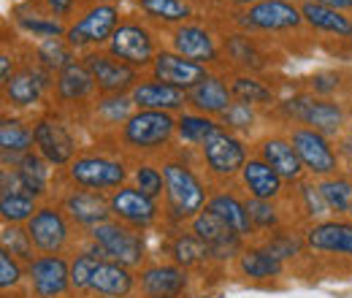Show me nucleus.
I'll use <instances>...</instances> for the list:
<instances>
[{
  "mask_svg": "<svg viewBox=\"0 0 352 298\" xmlns=\"http://www.w3.org/2000/svg\"><path fill=\"white\" fill-rule=\"evenodd\" d=\"M163 176H166V193H163V228H184L192 217L206 209L212 184L204 176L198 152L176 147L163 160Z\"/></svg>",
  "mask_w": 352,
  "mask_h": 298,
  "instance_id": "obj_1",
  "label": "nucleus"
},
{
  "mask_svg": "<svg viewBox=\"0 0 352 298\" xmlns=\"http://www.w3.org/2000/svg\"><path fill=\"white\" fill-rule=\"evenodd\" d=\"M57 179L71 187L111 195L114 190H120L122 184L131 182V160L120 152V147L114 141H111V147H103V141L98 138V144L85 147L71 160L68 169L57 171Z\"/></svg>",
  "mask_w": 352,
  "mask_h": 298,
  "instance_id": "obj_2",
  "label": "nucleus"
},
{
  "mask_svg": "<svg viewBox=\"0 0 352 298\" xmlns=\"http://www.w3.org/2000/svg\"><path fill=\"white\" fill-rule=\"evenodd\" d=\"M111 141L128 160H163L176 149V114L135 109Z\"/></svg>",
  "mask_w": 352,
  "mask_h": 298,
  "instance_id": "obj_3",
  "label": "nucleus"
},
{
  "mask_svg": "<svg viewBox=\"0 0 352 298\" xmlns=\"http://www.w3.org/2000/svg\"><path fill=\"white\" fill-rule=\"evenodd\" d=\"M271 117L276 123H282V128L287 125H304L311 128L328 138H339L350 130V114L347 106L339 98H320L309 89H298L296 95L279 100L271 111Z\"/></svg>",
  "mask_w": 352,
  "mask_h": 298,
  "instance_id": "obj_4",
  "label": "nucleus"
},
{
  "mask_svg": "<svg viewBox=\"0 0 352 298\" xmlns=\"http://www.w3.org/2000/svg\"><path fill=\"white\" fill-rule=\"evenodd\" d=\"M82 247H87L92 255L100 260H111L120 266H128L133 271H138L141 266L149 263V247H146V233L133 231L128 225L117 222V220H106L98 228H92L85 233Z\"/></svg>",
  "mask_w": 352,
  "mask_h": 298,
  "instance_id": "obj_5",
  "label": "nucleus"
},
{
  "mask_svg": "<svg viewBox=\"0 0 352 298\" xmlns=\"http://www.w3.org/2000/svg\"><path fill=\"white\" fill-rule=\"evenodd\" d=\"M125 19L122 6L117 0H89L87 6L68 22L65 43L76 54H87L95 49H106L114 30Z\"/></svg>",
  "mask_w": 352,
  "mask_h": 298,
  "instance_id": "obj_6",
  "label": "nucleus"
},
{
  "mask_svg": "<svg viewBox=\"0 0 352 298\" xmlns=\"http://www.w3.org/2000/svg\"><path fill=\"white\" fill-rule=\"evenodd\" d=\"M250 155L252 147L247 144V138L222 128L198 149V163L212 187H236Z\"/></svg>",
  "mask_w": 352,
  "mask_h": 298,
  "instance_id": "obj_7",
  "label": "nucleus"
},
{
  "mask_svg": "<svg viewBox=\"0 0 352 298\" xmlns=\"http://www.w3.org/2000/svg\"><path fill=\"white\" fill-rule=\"evenodd\" d=\"M163 46H166V41H163V33L157 28H152L138 14H125V19L114 30L111 41L106 43V52L114 54L117 60H122L125 65L146 74Z\"/></svg>",
  "mask_w": 352,
  "mask_h": 298,
  "instance_id": "obj_8",
  "label": "nucleus"
},
{
  "mask_svg": "<svg viewBox=\"0 0 352 298\" xmlns=\"http://www.w3.org/2000/svg\"><path fill=\"white\" fill-rule=\"evenodd\" d=\"M33 136H36V152L54 171L68 169L71 160L85 149L71 125V114H63L52 106L41 109L33 117Z\"/></svg>",
  "mask_w": 352,
  "mask_h": 298,
  "instance_id": "obj_9",
  "label": "nucleus"
},
{
  "mask_svg": "<svg viewBox=\"0 0 352 298\" xmlns=\"http://www.w3.org/2000/svg\"><path fill=\"white\" fill-rule=\"evenodd\" d=\"M233 28L247 30V33L261 36V39H268V41L274 36L279 41L285 36L304 33L307 22H304L301 6L296 0H261L252 8H247L241 14H233Z\"/></svg>",
  "mask_w": 352,
  "mask_h": 298,
  "instance_id": "obj_10",
  "label": "nucleus"
},
{
  "mask_svg": "<svg viewBox=\"0 0 352 298\" xmlns=\"http://www.w3.org/2000/svg\"><path fill=\"white\" fill-rule=\"evenodd\" d=\"M25 228H28L38 255H71L74 250H79V244L85 239L54 198L41 201Z\"/></svg>",
  "mask_w": 352,
  "mask_h": 298,
  "instance_id": "obj_11",
  "label": "nucleus"
},
{
  "mask_svg": "<svg viewBox=\"0 0 352 298\" xmlns=\"http://www.w3.org/2000/svg\"><path fill=\"white\" fill-rule=\"evenodd\" d=\"M3 87V103L6 111L11 109L14 114H30L38 106L49 109L52 103V87H54V74H49L41 68L30 52L22 54L19 68L14 71V76Z\"/></svg>",
  "mask_w": 352,
  "mask_h": 298,
  "instance_id": "obj_12",
  "label": "nucleus"
},
{
  "mask_svg": "<svg viewBox=\"0 0 352 298\" xmlns=\"http://www.w3.org/2000/svg\"><path fill=\"white\" fill-rule=\"evenodd\" d=\"M163 41L168 49L179 52L182 57L192 60V63H201L212 71H225V63H222V33H217L209 22L204 19H192V22H184L174 30L163 33Z\"/></svg>",
  "mask_w": 352,
  "mask_h": 298,
  "instance_id": "obj_13",
  "label": "nucleus"
},
{
  "mask_svg": "<svg viewBox=\"0 0 352 298\" xmlns=\"http://www.w3.org/2000/svg\"><path fill=\"white\" fill-rule=\"evenodd\" d=\"M285 133H287L290 144L296 147V152L307 169V176L320 182V179H328V176H336L344 171V163L339 158L333 138L311 128H304V125H287Z\"/></svg>",
  "mask_w": 352,
  "mask_h": 298,
  "instance_id": "obj_14",
  "label": "nucleus"
},
{
  "mask_svg": "<svg viewBox=\"0 0 352 298\" xmlns=\"http://www.w3.org/2000/svg\"><path fill=\"white\" fill-rule=\"evenodd\" d=\"M274 46L265 43L261 36H252L247 30H225L222 33V63L225 71H239V74H258L263 76L274 68L271 60Z\"/></svg>",
  "mask_w": 352,
  "mask_h": 298,
  "instance_id": "obj_15",
  "label": "nucleus"
},
{
  "mask_svg": "<svg viewBox=\"0 0 352 298\" xmlns=\"http://www.w3.org/2000/svg\"><path fill=\"white\" fill-rule=\"evenodd\" d=\"M109 212H111V220L141 233H149L163 225V204L149 198L138 187H133L131 182L109 195Z\"/></svg>",
  "mask_w": 352,
  "mask_h": 298,
  "instance_id": "obj_16",
  "label": "nucleus"
},
{
  "mask_svg": "<svg viewBox=\"0 0 352 298\" xmlns=\"http://www.w3.org/2000/svg\"><path fill=\"white\" fill-rule=\"evenodd\" d=\"M98 98L95 82L89 76L87 65L79 60H74L68 68H63L60 74H54V87H52V109L63 111V114H76L82 117L87 111V106Z\"/></svg>",
  "mask_w": 352,
  "mask_h": 298,
  "instance_id": "obj_17",
  "label": "nucleus"
},
{
  "mask_svg": "<svg viewBox=\"0 0 352 298\" xmlns=\"http://www.w3.org/2000/svg\"><path fill=\"white\" fill-rule=\"evenodd\" d=\"M192 274L171 260H149L135 271V298H187Z\"/></svg>",
  "mask_w": 352,
  "mask_h": 298,
  "instance_id": "obj_18",
  "label": "nucleus"
},
{
  "mask_svg": "<svg viewBox=\"0 0 352 298\" xmlns=\"http://www.w3.org/2000/svg\"><path fill=\"white\" fill-rule=\"evenodd\" d=\"M52 198L63 206V212L71 217V222L76 225V231L85 236L92 228H98L100 222L111 220L109 212V195L103 193H92V190H82V187H71L63 184L60 179L54 182V193Z\"/></svg>",
  "mask_w": 352,
  "mask_h": 298,
  "instance_id": "obj_19",
  "label": "nucleus"
},
{
  "mask_svg": "<svg viewBox=\"0 0 352 298\" xmlns=\"http://www.w3.org/2000/svg\"><path fill=\"white\" fill-rule=\"evenodd\" d=\"M28 298H71V257L36 255L30 260Z\"/></svg>",
  "mask_w": 352,
  "mask_h": 298,
  "instance_id": "obj_20",
  "label": "nucleus"
},
{
  "mask_svg": "<svg viewBox=\"0 0 352 298\" xmlns=\"http://www.w3.org/2000/svg\"><path fill=\"white\" fill-rule=\"evenodd\" d=\"M82 63L87 65L98 95H128L144 76L141 71L125 65L122 60H117L106 49H95V52L82 54Z\"/></svg>",
  "mask_w": 352,
  "mask_h": 298,
  "instance_id": "obj_21",
  "label": "nucleus"
},
{
  "mask_svg": "<svg viewBox=\"0 0 352 298\" xmlns=\"http://www.w3.org/2000/svg\"><path fill=\"white\" fill-rule=\"evenodd\" d=\"M252 152H255L261 160H265L290 187H296L298 182L307 179V169H304V163H301L296 147L290 144L285 128L265 130L258 141H252Z\"/></svg>",
  "mask_w": 352,
  "mask_h": 298,
  "instance_id": "obj_22",
  "label": "nucleus"
},
{
  "mask_svg": "<svg viewBox=\"0 0 352 298\" xmlns=\"http://www.w3.org/2000/svg\"><path fill=\"white\" fill-rule=\"evenodd\" d=\"M309 255L342 257L352 263V222L347 217H328L304 228Z\"/></svg>",
  "mask_w": 352,
  "mask_h": 298,
  "instance_id": "obj_23",
  "label": "nucleus"
},
{
  "mask_svg": "<svg viewBox=\"0 0 352 298\" xmlns=\"http://www.w3.org/2000/svg\"><path fill=\"white\" fill-rule=\"evenodd\" d=\"M187 228H190V231H192V233L212 250V257H214L217 266L233 263L236 255H239V253L244 250V244H247L236 231H230L220 217L212 214L209 209H204L198 217H192Z\"/></svg>",
  "mask_w": 352,
  "mask_h": 298,
  "instance_id": "obj_24",
  "label": "nucleus"
},
{
  "mask_svg": "<svg viewBox=\"0 0 352 298\" xmlns=\"http://www.w3.org/2000/svg\"><path fill=\"white\" fill-rule=\"evenodd\" d=\"M236 187H239L247 198H258V201H276V204H282V201H287V195H290V184H287L276 171L271 169L265 160H261L255 152L250 155L247 166L239 173Z\"/></svg>",
  "mask_w": 352,
  "mask_h": 298,
  "instance_id": "obj_25",
  "label": "nucleus"
},
{
  "mask_svg": "<svg viewBox=\"0 0 352 298\" xmlns=\"http://www.w3.org/2000/svg\"><path fill=\"white\" fill-rule=\"evenodd\" d=\"M206 209L212 214H217L222 222L230 231H236L244 242H255L258 239L255 225L250 220V209H247V195L239 187H212Z\"/></svg>",
  "mask_w": 352,
  "mask_h": 298,
  "instance_id": "obj_26",
  "label": "nucleus"
},
{
  "mask_svg": "<svg viewBox=\"0 0 352 298\" xmlns=\"http://www.w3.org/2000/svg\"><path fill=\"white\" fill-rule=\"evenodd\" d=\"M168 242H166V260H171L176 266H182L184 271H190L192 277L195 274H204L209 268H214V257L212 250L184 225V228H168ZM222 268V266H217Z\"/></svg>",
  "mask_w": 352,
  "mask_h": 298,
  "instance_id": "obj_27",
  "label": "nucleus"
},
{
  "mask_svg": "<svg viewBox=\"0 0 352 298\" xmlns=\"http://www.w3.org/2000/svg\"><path fill=\"white\" fill-rule=\"evenodd\" d=\"M233 271L244 282L271 285V282H276V279H282L287 274V266L274 253H268L261 242H247L244 250L233 260Z\"/></svg>",
  "mask_w": 352,
  "mask_h": 298,
  "instance_id": "obj_28",
  "label": "nucleus"
},
{
  "mask_svg": "<svg viewBox=\"0 0 352 298\" xmlns=\"http://www.w3.org/2000/svg\"><path fill=\"white\" fill-rule=\"evenodd\" d=\"M209 71H212V68H206V65H201V63H192V60L182 57L174 49L163 46L146 74H149L152 79H157V82H166V85L179 87V89L190 92L201 79L209 76Z\"/></svg>",
  "mask_w": 352,
  "mask_h": 298,
  "instance_id": "obj_29",
  "label": "nucleus"
},
{
  "mask_svg": "<svg viewBox=\"0 0 352 298\" xmlns=\"http://www.w3.org/2000/svg\"><path fill=\"white\" fill-rule=\"evenodd\" d=\"M133 111L135 106L131 100V92L128 95H98L87 106V111L82 114V120L98 133V138H114Z\"/></svg>",
  "mask_w": 352,
  "mask_h": 298,
  "instance_id": "obj_30",
  "label": "nucleus"
},
{
  "mask_svg": "<svg viewBox=\"0 0 352 298\" xmlns=\"http://www.w3.org/2000/svg\"><path fill=\"white\" fill-rule=\"evenodd\" d=\"M230 106H233V92L228 82V71H209L206 79H201L187 92V109L209 114L214 120H220Z\"/></svg>",
  "mask_w": 352,
  "mask_h": 298,
  "instance_id": "obj_31",
  "label": "nucleus"
},
{
  "mask_svg": "<svg viewBox=\"0 0 352 298\" xmlns=\"http://www.w3.org/2000/svg\"><path fill=\"white\" fill-rule=\"evenodd\" d=\"M131 100L135 109H146V111L179 114V111L187 109V92L184 89L166 85V82H157L149 74H144L141 82L131 89Z\"/></svg>",
  "mask_w": 352,
  "mask_h": 298,
  "instance_id": "obj_32",
  "label": "nucleus"
},
{
  "mask_svg": "<svg viewBox=\"0 0 352 298\" xmlns=\"http://www.w3.org/2000/svg\"><path fill=\"white\" fill-rule=\"evenodd\" d=\"M33 149H36L33 120L28 114L3 111V117H0V158H3V166H14L22 155H28Z\"/></svg>",
  "mask_w": 352,
  "mask_h": 298,
  "instance_id": "obj_33",
  "label": "nucleus"
},
{
  "mask_svg": "<svg viewBox=\"0 0 352 298\" xmlns=\"http://www.w3.org/2000/svg\"><path fill=\"white\" fill-rule=\"evenodd\" d=\"M76 298H135V271L111 260H100L89 288Z\"/></svg>",
  "mask_w": 352,
  "mask_h": 298,
  "instance_id": "obj_34",
  "label": "nucleus"
},
{
  "mask_svg": "<svg viewBox=\"0 0 352 298\" xmlns=\"http://www.w3.org/2000/svg\"><path fill=\"white\" fill-rule=\"evenodd\" d=\"M141 19H146L160 33H168L184 22L198 19L192 0H133Z\"/></svg>",
  "mask_w": 352,
  "mask_h": 298,
  "instance_id": "obj_35",
  "label": "nucleus"
},
{
  "mask_svg": "<svg viewBox=\"0 0 352 298\" xmlns=\"http://www.w3.org/2000/svg\"><path fill=\"white\" fill-rule=\"evenodd\" d=\"M287 212H290V220L296 225H311V222H320V220H328L331 212H328V204L320 193V184L317 179L307 176L304 182H298L296 187H290V195H287Z\"/></svg>",
  "mask_w": 352,
  "mask_h": 298,
  "instance_id": "obj_36",
  "label": "nucleus"
},
{
  "mask_svg": "<svg viewBox=\"0 0 352 298\" xmlns=\"http://www.w3.org/2000/svg\"><path fill=\"white\" fill-rule=\"evenodd\" d=\"M11 22L16 25V30L28 39H33V43L46 41V39H65V22L49 17L44 8H38L33 0L19 3L11 8Z\"/></svg>",
  "mask_w": 352,
  "mask_h": 298,
  "instance_id": "obj_37",
  "label": "nucleus"
},
{
  "mask_svg": "<svg viewBox=\"0 0 352 298\" xmlns=\"http://www.w3.org/2000/svg\"><path fill=\"white\" fill-rule=\"evenodd\" d=\"M11 169L16 171L19 184H22L25 193H30V195L38 198V201H49V198H52L54 182H57V171L52 169L36 149L28 152V155H22Z\"/></svg>",
  "mask_w": 352,
  "mask_h": 298,
  "instance_id": "obj_38",
  "label": "nucleus"
},
{
  "mask_svg": "<svg viewBox=\"0 0 352 298\" xmlns=\"http://www.w3.org/2000/svg\"><path fill=\"white\" fill-rule=\"evenodd\" d=\"M301 14H304V22L311 33L317 36H331L336 41H347L352 39V17L350 14H342L331 6H322L317 0H307L301 3Z\"/></svg>",
  "mask_w": 352,
  "mask_h": 298,
  "instance_id": "obj_39",
  "label": "nucleus"
},
{
  "mask_svg": "<svg viewBox=\"0 0 352 298\" xmlns=\"http://www.w3.org/2000/svg\"><path fill=\"white\" fill-rule=\"evenodd\" d=\"M228 82H230V92H233V100L239 103H250L261 111H274V106L279 103V95L274 85H268L265 76L258 74H239V71H228Z\"/></svg>",
  "mask_w": 352,
  "mask_h": 298,
  "instance_id": "obj_40",
  "label": "nucleus"
},
{
  "mask_svg": "<svg viewBox=\"0 0 352 298\" xmlns=\"http://www.w3.org/2000/svg\"><path fill=\"white\" fill-rule=\"evenodd\" d=\"M255 242H261L265 250L274 253L285 266H293V263H298V260H304V257L309 255L304 228L296 225V222H287V225H282V228L265 233V236L255 239Z\"/></svg>",
  "mask_w": 352,
  "mask_h": 298,
  "instance_id": "obj_41",
  "label": "nucleus"
},
{
  "mask_svg": "<svg viewBox=\"0 0 352 298\" xmlns=\"http://www.w3.org/2000/svg\"><path fill=\"white\" fill-rule=\"evenodd\" d=\"M220 130V120H214L209 114H201V111H192V109H184V111L176 114V147L198 152Z\"/></svg>",
  "mask_w": 352,
  "mask_h": 298,
  "instance_id": "obj_42",
  "label": "nucleus"
},
{
  "mask_svg": "<svg viewBox=\"0 0 352 298\" xmlns=\"http://www.w3.org/2000/svg\"><path fill=\"white\" fill-rule=\"evenodd\" d=\"M265 114H268V111H261V109H255V106H250V103L233 100V106L220 117V125L225 130H230V133H236V136H241V138H247V141H258V138H261V136H258V128H261ZM268 117H271V114H268Z\"/></svg>",
  "mask_w": 352,
  "mask_h": 298,
  "instance_id": "obj_43",
  "label": "nucleus"
},
{
  "mask_svg": "<svg viewBox=\"0 0 352 298\" xmlns=\"http://www.w3.org/2000/svg\"><path fill=\"white\" fill-rule=\"evenodd\" d=\"M28 52L33 54V60L46 68L49 74H60L63 68H68L74 60H79L82 54H76L65 39H46V41H38V43H30L28 46Z\"/></svg>",
  "mask_w": 352,
  "mask_h": 298,
  "instance_id": "obj_44",
  "label": "nucleus"
},
{
  "mask_svg": "<svg viewBox=\"0 0 352 298\" xmlns=\"http://www.w3.org/2000/svg\"><path fill=\"white\" fill-rule=\"evenodd\" d=\"M247 209H250V220L255 225V233L258 239L293 222L290 220V212H287V204H276V201H258V198H247Z\"/></svg>",
  "mask_w": 352,
  "mask_h": 298,
  "instance_id": "obj_45",
  "label": "nucleus"
},
{
  "mask_svg": "<svg viewBox=\"0 0 352 298\" xmlns=\"http://www.w3.org/2000/svg\"><path fill=\"white\" fill-rule=\"evenodd\" d=\"M320 193L328 204V212L331 217H347V209L352 204V173L342 171L336 176H328V179H320Z\"/></svg>",
  "mask_w": 352,
  "mask_h": 298,
  "instance_id": "obj_46",
  "label": "nucleus"
},
{
  "mask_svg": "<svg viewBox=\"0 0 352 298\" xmlns=\"http://www.w3.org/2000/svg\"><path fill=\"white\" fill-rule=\"evenodd\" d=\"M38 204L41 201L25 190L0 193V220H3V225H28L30 217L38 209Z\"/></svg>",
  "mask_w": 352,
  "mask_h": 298,
  "instance_id": "obj_47",
  "label": "nucleus"
},
{
  "mask_svg": "<svg viewBox=\"0 0 352 298\" xmlns=\"http://www.w3.org/2000/svg\"><path fill=\"white\" fill-rule=\"evenodd\" d=\"M131 184L146 193L155 201H163L166 193V176L160 160H131Z\"/></svg>",
  "mask_w": 352,
  "mask_h": 298,
  "instance_id": "obj_48",
  "label": "nucleus"
},
{
  "mask_svg": "<svg viewBox=\"0 0 352 298\" xmlns=\"http://www.w3.org/2000/svg\"><path fill=\"white\" fill-rule=\"evenodd\" d=\"M0 250L14 255L25 266L30 260H36V255H38V250H36V244H33V239H30L25 225H3L0 228Z\"/></svg>",
  "mask_w": 352,
  "mask_h": 298,
  "instance_id": "obj_49",
  "label": "nucleus"
},
{
  "mask_svg": "<svg viewBox=\"0 0 352 298\" xmlns=\"http://www.w3.org/2000/svg\"><path fill=\"white\" fill-rule=\"evenodd\" d=\"M68 257H71V298H76L89 288L92 274L100 266V257L92 255L87 247H82V244H79V250H74Z\"/></svg>",
  "mask_w": 352,
  "mask_h": 298,
  "instance_id": "obj_50",
  "label": "nucleus"
},
{
  "mask_svg": "<svg viewBox=\"0 0 352 298\" xmlns=\"http://www.w3.org/2000/svg\"><path fill=\"white\" fill-rule=\"evenodd\" d=\"M25 285H28V266L0 250V290H3V296L22 293Z\"/></svg>",
  "mask_w": 352,
  "mask_h": 298,
  "instance_id": "obj_51",
  "label": "nucleus"
},
{
  "mask_svg": "<svg viewBox=\"0 0 352 298\" xmlns=\"http://www.w3.org/2000/svg\"><path fill=\"white\" fill-rule=\"evenodd\" d=\"M342 79H344L342 71H333V68L317 71V74H311L307 82H304L301 89H309V92H314V95H320V98H336L342 85H344Z\"/></svg>",
  "mask_w": 352,
  "mask_h": 298,
  "instance_id": "obj_52",
  "label": "nucleus"
},
{
  "mask_svg": "<svg viewBox=\"0 0 352 298\" xmlns=\"http://www.w3.org/2000/svg\"><path fill=\"white\" fill-rule=\"evenodd\" d=\"M38 8H44L49 17H54V19H60V22H71L85 6H87L89 0H33Z\"/></svg>",
  "mask_w": 352,
  "mask_h": 298,
  "instance_id": "obj_53",
  "label": "nucleus"
},
{
  "mask_svg": "<svg viewBox=\"0 0 352 298\" xmlns=\"http://www.w3.org/2000/svg\"><path fill=\"white\" fill-rule=\"evenodd\" d=\"M19 63H22V57L14 49H8V43H3V52H0V85H6L14 76V71L19 68Z\"/></svg>",
  "mask_w": 352,
  "mask_h": 298,
  "instance_id": "obj_54",
  "label": "nucleus"
},
{
  "mask_svg": "<svg viewBox=\"0 0 352 298\" xmlns=\"http://www.w3.org/2000/svg\"><path fill=\"white\" fill-rule=\"evenodd\" d=\"M336 149H339V158H342V163H344V171L352 173V128L347 130L344 136L336 138Z\"/></svg>",
  "mask_w": 352,
  "mask_h": 298,
  "instance_id": "obj_55",
  "label": "nucleus"
},
{
  "mask_svg": "<svg viewBox=\"0 0 352 298\" xmlns=\"http://www.w3.org/2000/svg\"><path fill=\"white\" fill-rule=\"evenodd\" d=\"M261 0H222V6H228L233 14H241V11H247V8H252V6H258Z\"/></svg>",
  "mask_w": 352,
  "mask_h": 298,
  "instance_id": "obj_56",
  "label": "nucleus"
},
{
  "mask_svg": "<svg viewBox=\"0 0 352 298\" xmlns=\"http://www.w3.org/2000/svg\"><path fill=\"white\" fill-rule=\"evenodd\" d=\"M317 3H322V6H331V8H336V11H342V14H350V17H352V0H317Z\"/></svg>",
  "mask_w": 352,
  "mask_h": 298,
  "instance_id": "obj_57",
  "label": "nucleus"
},
{
  "mask_svg": "<svg viewBox=\"0 0 352 298\" xmlns=\"http://www.w3.org/2000/svg\"><path fill=\"white\" fill-rule=\"evenodd\" d=\"M347 220L352 222V204H350V209H347Z\"/></svg>",
  "mask_w": 352,
  "mask_h": 298,
  "instance_id": "obj_58",
  "label": "nucleus"
},
{
  "mask_svg": "<svg viewBox=\"0 0 352 298\" xmlns=\"http://www.w3.org/2000/svg\"><path fill=\"white\" fill-rule=\"evenodd\" d=\"M296 3H298V6H301V3H307V0H296Z\"/></svg>",
  "mask_w": 352,
  "mask_h": 298,
  "instance_id": "obj_59",
  "label": "nucleus"
},
{
  "mask_svg": "<svg viewBox=\"0 0 352 298\" xmlns=\"http://www.w3.org/2000/svg\"><path fill=\"white\" fill-rule=\"evenodd\" d=\"M350 52H352V39H350Z\"/></svg>",
  "mask_w": 352,
  "mask_h": 298,
  "instance_id": "obj_60",
  "label": "nucleus"
}]
</instances>
